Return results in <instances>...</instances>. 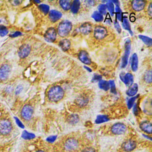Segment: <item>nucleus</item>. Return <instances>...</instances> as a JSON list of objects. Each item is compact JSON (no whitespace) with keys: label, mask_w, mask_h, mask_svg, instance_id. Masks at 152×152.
Listing matches in <instances>:
<instances>
[{"label":"nucleus","mask_w":152,"mask_h":152,"mask_svg":"<svg viewBox=\"0 0 152 152\" xmlns=\"http://www.w3.org/2000/svg\"><path fill=\"white\" fill-rule=\"evenodd\" d=\"M15 121H16L17 124L20 128H24V125H23V124L21 123V122L17 118H16V117H15Z\"/></svg>","instance_id":"nucleus-44"},{"label":"nucleus","mask_w":152,"mask_h":152,"mask_svg":"<svg viewBox=\"0 0 152 152\" xmlns=\"http://www.w3.org/2000/svg\"><path fill=\"white\" fill-rule=\"evenodd\" d=\"M151 9H152V7H151V4L149 5L148 8V10H147L148 13V14H149L150 15H151V13H152V10H151Z\"/></svg>","instance_id":"nucleus-46"},{"label":"nucleus","mask_w":152,"mask_h":152,"mask_svg":"<svg viewBox=\"0 0 152 152\" xmlns=\"http://www.w3.org/2000/svg\"><path fill=\"white\" fill-rule=\"evenodd\" d=\"M12 130V125L8 119H2L0 121V134L2 135L10 134Z\"/></svg>","instance_id":"nucleus-4"},{"label":"nucleus","mask_w":152,"mask_h":152,"mask_svg":"<svg viewBox=\"0 0 152 152\" xmlns=\"http://www.w3.org/2000/svg\"><path fill=\"white\" fill-rule=\"evenodd\" d=\"M106 5L107 9L109 10V11L110 14H111V15H113L114 12H115L113 4L111 1H108L107 2V4H106Z\"/></svg>","instance_id":"nucleus-31"},{"label":"nucleus","mask_w":152,"mask_h":152,"mask_svg":"<svg viewBox=\"0 0 152 152\" xmlns=\"http://www.w3.org/2000/svg\"><path fill=\"white\" fill-rule=\"evenodd\" d=\"M122 26H123V27H124L125 30H129V31H130L131 34H132V31H131V26H130L128 20L127 19V18H126V17H124V18H123V20H122Z\"/></svg>","instance_id":"nucleus-29"},{"label":"nucleus","mask_w":152,"mask_h":152,"mask_svg":"<svg viewBox=\"0 0 152 152\" xmlns=\"http://www.w3.org/2000/svg\"><path fill=\"white\" fill-rule=\"evenodd\" d=\"M40 10L45 14H47L49 11V7L46 5V4H40L39 6Z\"/></svg>","instance_id":"nucleus-33"},{"label":"nucleus","mask_w":152,"mask_h":152,"mask_svg":"<svg viewBox=\"0 0 152 152\" xmlns=\"http://www.w3.org/2000/svg\"><path fill=\"white\" fill-rule=\"evenodd\" d=\"M112 3H114V4H115L116 5H118L119 4V1H111Z\"/></svg>","instance_id":"nucleus-48"},{"label":"nucleus","mask_w":152,"mask_h":152,"mask_svg":"<svg viewBox=\"0 0 152 152\" xmlns=\"http://www.w3.org/2000/svg\"><path fill=\"white\" fill-rule=\"evenodd\" d=\"M138 90V86L137 84L134 83L129 86L128 89L126 90V93L128 96L133 97V96H135V95L137 94Z\"/></svg>","instance_id":"nucleus-19"},{"label":"nucleus","mask_w":152,"mask_h":152,"mask_svg":"<svg viewBox=\"0 0 152 152\" xmlns=\"http://www.w3.org/2000/svg\"><path fill=\"white\" fill-rule=\"evenodd\" d=\"M34 113L33 107L30 104H25L21 110V116L24 121H29Z\"/></svg>","instance_id":"nucleus-7"},{"label":"nucleus","mask_w":152,"mask_h":152,"mask_svg":"<svg viewBox=\"0 0 152 152\" xmlns=\"http://www.w3.org/2000/svg\"><path fill=\"white\" fill-rule=\"evenodd\" d=\"M138 97V96H133L132 97H131L128 101V103H127V106H128V107L129 109H130L134 105V103L135 101V100L137 99V98Z\"/></svg>","instance_id":"nucleus-35"},{"label":"nucleus","mask_w":152,"mask_h":152,"mask_svg":"<svg viewBox=\"0 0 152 152\" xmlns=\"http://www.w3.org/2000/svg\"><path fill=\"white\" fill-rule=\"evenodd\" d=\"M99 87L100 88L104 90L105 91H107L109 89V82L105 80H101L99 82Z\"/></svg>","instance_id":"nucleus-24"},{"label":"nucleus","mask_w":152,"mask_h":152,"mask_svg":"<svg viewBox=\"0 0 152 152\" xmlns=\"http://www.w3.org/2000/svg\"><path fill=\"white\" fill-rule=\"evenodd\" d=\"M80 7V2L79 1L75 0L73 2H72L71 10L72 13L77 14L79 11Z\"/></svg>","instance_id":"nucleus-23"},{"label":"nucleus","mask_w":152,"mask_h":152,"mask_svg":"<svg viewBox=\"0 0 152 152\" xmlns=\"http://www.w3.org/2000/svg\"><path fill=\"white\" fill-rule=\"evenodd\" d=\"M114 26H115L116 30H117V31L119 33H120L121 32V26H120L119 23L117 22V21H115L114 22Z\"/></svg>","instance_id":"nucleus-42"},{"label":"nucleus","mask_w":152,"mask_h":152,"mask_svg":"<svg viewBox=\"0 0 152 152\" xmlns=\"http://www.w3.org/2000/svg\"><path fill=\"white\" fill-rule=\"evenodd\" d=\"M120 78L127 86H130L133 84L134 77L129 72L126 73L125 74H124V73H121L120 74Z\"/></svg>","instance_id":"nucleus-13"},{"label":"nucleus","mask_w":152,"mask_h":152,"mask_svg":"<svg viewBox=\"0 0 152 152\" xmlns=\"http://www.w3.org/2000/svg\"><path fill=\"white\" fill-rule=\"evenodd\" d=\"M131 40L129 39H128L125 43V52L122 59V68H125L128 64V58H129L130 51H131Z\"/></svg>","instance_id":"nucleus-8"},{"label":"nucleus","mask_w":152,"mask_h":152,"mask_svg":"<svg viewBox=\"0 0 152 152\" xmlns=\"http://www.w3.org/2000/svg\"><path fill=\"white\" fill-rule=\"evenodd\" d=\"M98 10H99V12L102 15L106 14V10H107L106 4H100V5H99V7H98Z\"/></svg>","instance_id":"nucleus-34"},{"label":"nucleus","mask_w":152,"mask_h":152,"mask_svg":"<svg viewBox=\"0 0 152 152\" xmlns=\"http://www.w3.org/2000/svg\"><path fill=\"white\" fill-rule=\"evenodd\" d=\"M11 66L8 64H4L0 67V80L5 81L6 80L11 72Z\"/></svg>","instance_id":"nucleus-10"},{"label":"nucleus","mask_w":152,"mask_h":152,"mask_svg":"<svg viewBox=\"0 0 152 152\" xmlns=\"http://www.w3.org/2000/svg\"><path fill=\"white\" fill-rule=\"evenodd\" d=\"M107 34V30L105 27L97 26L94 28V37L97 40H102L104 39Z\"/></svg>","instance_id":"nucleus-9"},{"label":"nucleus","mask_w":152,"mask_h":152,"mask_svg":"<svg viewBox=\"0 0 152 152\" xmlns=\"http://www.w3.org/2000/svg\"><path fill=\"white\" fill-rule=\"evenodd\" d=\"M92 30V26L90 23H84L80 27V32L85 35L88 34Z\"/></svg>","instance_id":"nucleus-18"},{"label":"nucleus","mask_w":152,"mask_h":152,"mask_svg":"<svg viewBox=\"0 0 152 152\" xmlns=\"http://www.w3.org/2000/svg\"><path fill=\"white\" fill-rule=\"evenodd\" d=\"M20 35H21V32L16 31V32H15L14 33H13L12 34H11V37H17V36H20Z\"/></svg>","instance_id":"nucleus-47"},{"label":"nucleus","mask_w":152,"mask_h":152,"mask_svg":"<svg viewBox=\"0 0 152 152\" xmlns=\"http://www.w3.org/2000/svg\"><path fill=\"white\" fill-rule=\"evenodd\" d=\"M84 68L85 69H86L88 72H91V69L90 68H88V67H87V66H84Z\"/></svg>","instance_id":"nucleus-49"},{"label":"nucleus","mask_w":152,"mask_h":152,"mask_svg":"<svg viewBox=\"0 0 152 152\" xmlns=\"http://www.w3.org/2000/svg\"><path fill=\"white\" fill-rule=\"evenodd\" d=\"M59 5L61 8L65 11H68L71 9L72 2L70 0H61L59 1Z\"/></svg>","instance_id":"nucleus-20"},{"label":"nucleus","mask_w":152,"mask_h":152,"mask_svg":"<svg viewBox=\"0 0 152 152\" xmlns=\"http://www.w3.org/2000/svg\"><path fill=\"white\" fill-rule=\"evenodd\" d=\"M8 33V30L7 27L4 26H0V36H5Z\"/></svg>","instance_id":"nucleus-37"},{"label":"nucleus","mask_w":152,"mask_h":152,"mask_svg":"<svg viewBox=\"0 0 152 152\" xmlns=\"http://www.w3.org/2000/svg\"><path fill=\"white\" fill-rule=\"evenodd\" d=\"M109 120V119L107 118L106 115H99L97 116L95 122L96 124H101V123L106 122Z\"/></svg>","instance_id":"nucleus-30"},{"label":"nucleus","mask_w":152,"mask_h":152,"mask_svg":"<svg viewBox=\"0 0 152 152\" xmlns=\"http://www.w3.org/2000/svg\"><path fill=\"white\" fill-rule=\"evenodd\" d=\"M127 130L126 126L123 123H116L110 127V132L112 134L119 135H122L126 132Z\"/></svg>","instance_id":"nucleus-6"},{"label":"nucleus","mask_w":152,"mask_h":152,"mask_svg":"<svg viewBox=\"0 0 152 152\" xmlns=\"http://www.w3.org/2000/svg\"><path fill=\"white\" fill-rule=\"evenodd\" d=\"M14 3H15V4H16V5H18V4H20L21 3V1H14Z\"/></svg>","instance_id":"nucleus-50"},{"label":"nucleus","mask_w":152,"mask_h":152,"mask_svg":"<svg viewBox=\"0 0 152 152\" xmlns=\"http://www.w3.org/2000/svg\"><path fill=\"white\" fill-rule=\"evenodd\" d=\"M133 112L134 113V114H135V115H137V114H138V108H137V104H134V106Z\"/></svg>","instance_id":"nucleus-45"},{"label":"nucleus","mask_w":152,"mask_h":152,"mask_svg":"<svg viewBox=\"0 0 152 152\" xmlns=\"http://www.w3.org/2000/svg\"><path fill=\"white\" fill-rule=\"evenodd\" d=\"M78 58L81 62L86 65H90L91 63V60L88 52L84 50H82L79 52Z\"/></svg>","instance_id":"nucleus-12"},{"label":"nucleus","mask_w":152,"mask_h":152,"mask_svg":"<svg viewBox=\"0 0 152 152\" xmlns=\"http://www.w3.org/2000/svg\"><path fill=\"white\" fill-rule=\"evenodd\" d=\"M62 13L57 10H52L49 12V18L52 22H56L59 20L62 17Z\"/></svg>","instance_id":"nucleus-17"},{"label":"nucleus","mask_w":152,"mask_h":152,"mask_svg":"<svg viewBox=\"0 0 152 152\" xmlns=\"http://www.w3.org/2000/svg\"><path fill=\"white\" fill-rule=\"evenodd\" d=\"M31 51V48L28 45L25 44L22 45L18 50V56L21 58H24L27 57Z\"/></svg>","instance_id":"nucleus-14"},{"label":"nucleus","mask_w":152,"mask_h":152,"mask_svg":"<svg viewBox=\"0 0 152 152\" xmlns=\"http://www.w3.org/2000/svg\"><path fill=\"white\" fill-rule=\"evenodd\" d=\"M64 96V90L59 86H53L51 87L48 92L49 100L53 102H57L61 100Z\"/></svg>","instance_id":"nucleus-2"},{"label":"nucleus","mask_w":152,"mask_h":152,"mask_svg":"<svg viewBox=\"0 0 152 152\" xmlns=\"http://www.w3.org/2000/svg\"><path fill=\"white\" fill-rule=\"evenodd\" d=\"M151 69H149V70H147L144 75V81L147 83H151V81H152V78H151Z\"/></svg>","instance_id":"nucleus-28"},{"label":"nucleus","mask_w":152,"mask_h":152,"mask_svg":"<svg viewBox=\"0 0 152 152\" xmlns=\"http://www.w3.org/2000/svg\"><path fill=\"white\" fill-rule=\"evenodd\" d=\"M102 80V76L100 75H94L92 78V81L93 82H96V81H100Z\"/></svg>","instance_id":"nucleus-41"},{"label":"nucleus","mask_w":152,"mask_h":152,"mask_svg":"<svg viewBox=\"0 0 152 152\" xmlns=\"http://www.w3.org/2000/svg\"><path fill=\"white\" fill-rule=\"evenodd\" d=\"M115 12H116V18L119 21H122V13L121 8L119 7L116 6L115 8Z\"/></svg>","instance_id":"nucleus-32"},{"label":"nucleus","mask_w":152,"mask_h":152,"mask_svg":"<svg viewBox=\"0 0 152 152\" xmlns=\"http://www.w3.org/2000/svg\"><path fill=\"white\" fill-rule=\"evenodd\" d=\"M72 28V25L71 22L68 20H64L61 21L57 28L58 34L62 37L67 36Z\"/></svg>","instance_id":"nucleus-3"},{"label":"nucleus","mask_w":152,"mask_h":152,"mask_svg":"<svg viewBox=\"0 0 152 152\" xmlns=\"http://www.w3.org/2000/svg\"><path fill=\"white\" fill-rule=\"evenodd\" d=\"M80 147V142L75 137L66 138L62 144V149L64 152H75Z\"/></svg>","instance_id":"nucleus-1"},{"label":"nucleus","mask_w":152,"mask_h":152,"mask_svg":"<svg viewBox=\"0 0 152 152\" xmlns=\"http://www.w3.org/2000/svg\"><path fill=\"white\" fill-rule=\"evenodd\" d=\"M34 137V135L31 134V133H29L26 131H24L23 134H22V137L24 139H31L33 138Z\"/></svg>","instance_id":"nucleus-36"},{"label":"nucleus","mask_w":152,"mask_h":152,"mask_svg":"<svg viewBox=\"0 0 152 152\" xmlns=\"http://www.w3.org/2000/svg\"><path fill=\"white\" fill-rule=\"evenodd\" d=\"M5 24H7V20L4 17H0V26H5Z\"/></svg>","instance_id":"nucleus-40"},{"label":"nucleus","mask_w":152,"mask_h":152,"mask_svg":"<svg viewBox=\"0 0 152 152\" xmlns=\"http://www.w3.org/2000/svg\"><path fill=\"white\" fill-rule=\"evenodd\" d=\"M81 152H96V150L93 147H86L82 149Z\"/></svg>","instance_id":"nucleus-39"},{"label":"nucleus","mask_w":152,"mask_h":152,"mask_svg":"<svg viewBox=\"0 0 152 152\" xmlns=\"http://www.w3.org/2000/svg\"><path fill=\"white\" fill-rule=\"evenodd\" d=\"M109 87L110 88V91L112 93L116 94V87H115V84L114 81L110 80L109 81Z\"/></svg>","instance_id":"nucleus-38"},{"label":"nucleus","mask_w":152,"mask_h":152,"mask_svg":"<svg viewBox=\"0 0 152 152\" xmlns=\"http://www.w3.org/2000/svg\"><path fill=\"white\" fill-rule=\"evenodd\" d=\"M92 18L96 21L101 22L103 20V16L99 11H95L92 14Z\"/></svg>","instance_id":"nucleus-26"},{"label":"nucleus","mask_w":152,"mask_h":152,"mask_svg":"<svg viewBox=\"0 0 152 152\" xmlns=\"http://www.w3.org/2000/svg\"><path fill=\"white\" fill-rule=\"evenodd\" d=\"M79 121V117L77 115H71L68 118V122L72 125L76 124Z\"/></svg>","instance_id":"nucleus-25"},{"label":"nucleus","mask_w":152,"mask_h":152,"mask_svg":"<svg viewBox=\"0 0 152 152\" xmlns=\"http://www.w3.org/2000/svg\"><path fill=\"white\" fill-rule=\"evenodd\" d=\"M56 30L53 27L49 28L45 33V39L48 42H53L56 38Z\"/></svg>","instance_id":"nucleus-11"},{"label":"nucleus","mask_w":152,"mask_h":152,"mask_svg":"<svg viewBox=\"0 0 152 152\" xmlns=\"http://www.w3.org/2000/svg\"><path fill=\"white\" fill-rule=\"evenodd\" d=\"M71 46V42L68 39H64L59 42V46L64 50L66 51L69 49Z\"/></svg>","instance_id":"nucleus-21"},{"label":"nucleus","mask_w":152,"mask_h":152,"mask_svg":"<svg viewBox=\"0 0 152 152\" xmlns=\"http://www.w3.org/2000/svg\"><path fill=\"white\" fill-rule=\"evenodd\" d=\"M137 146V142L132 139H128L124 141L121 145V150L123 152H132L133 151Z\"/></svg>","instance_id":"nucleus-5"},{"label":"nucleus","mask_w":152,"mask_h":152,"mask_svg":"<svg viewBox=\"0 0 152 152\" xmlns=\"http://www.w3.org/2000/svg\"><path fill=\"white\" fill-rule=\"evenodd\" d=\"M138 58L136 53H134L132 56V62H131V68L133 71H136L138 69Z\"/></svg>","instance_id":"nucleus-22"},{"label":"nucleus","mask_w":152,"mask_h":152,"mask_svg":"<svg viewBox=\"0 0 152 152\" xmlns=\"http://www.w3.org/2000/svg\"><path fill=\"white\" fill-rule=\"evenodd\" d=\"M35 152H45V151L43 150H37Z\"/></svg>","instance_id":"nucleus-51"},{"label":"nucleus","mask_w":152,"mask_h":152,"mask_svg":"<svg viewBox=\"0 0 152 152\" xmlns=\"http://www.w3.org/2000/svg\"><path fill=\"white\" fill-rule=\"evenodd\" d=\"M22 90H23V86H21V85L18 86L17 87L15 90V94H20V93L21 92Z\"/></svg>","instance_id":"nucleus-43"},{"label":"nucleus","mask_w":152,"mask_h":152,"mask_svg":"<svg viewBox=\"0 0 152 152\" xmlns=\"http://www.w3.org/2000/svg\"><path fill=\"white\" fill-rule=\"evenodd\" d=\"M133 10L136 11H140L144 9L145 5V2L140 0H135L132 1L131 3Z\"/></svg>","instance_id":"nucleus-16"},{"label":"nucleus","mask_w":152,"mask_h":152,"mask_svg":"<svg viewBox=\"0 0 152 152\" xmlns=\"http://www.w3.org/2000/svg\"><path fill=\"white\" fill-rule=\"evenodd\" d=\"M139 38L147 45L148 46H151L152 44V40L149 37L143 36V35H139L138 36Z\"/></svg>","instance_id":"nucleus-27"},{"label":"nucleus","mask_w":152,"mask_h":152,"mask_svg":"<svg viewBox=\"0 0 152 152\" xmlns=\"http://www.w3.org/2000/svg\"><path fill=\"white\" fill-rule=\"evenodd\" d=\"M140 129L144 132L151 134L152 132L151 123L148 121H144L140 124Z\"/></svg>","instance_id":"nucleus-15"}]
</instances>
